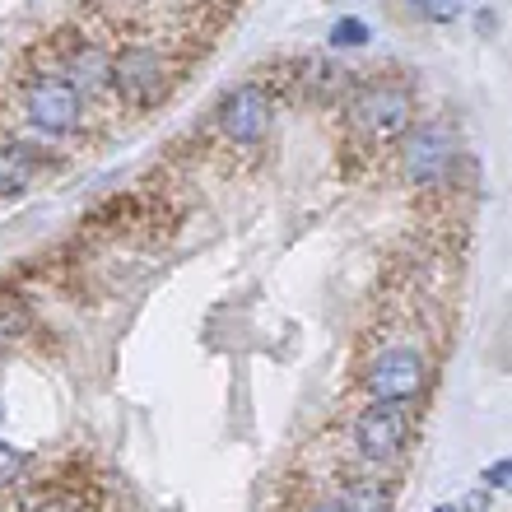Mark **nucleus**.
<instances>
[{
	"instance_id": "3",
	"label": "nucleus",
	"mask_w": 512,
	"mask_h": 512,
	"mask_svg": "<svg viewBox=\"0 0 512 512\" xmlns=\"http://www.w3.org/2000/svg\"><path fill=\"white\" fill-rule=\"evenodd\" d=\"M452 163H457V135L447 131L443 122H424L401 135V168L415 187H438V182H447Z\"/></svg>"
},
{
	"instance_id": "12",
	"label": "nucleus",
	"mask_w": 512,
	"mask_h": 512,
	"mask_svg": "<svg viewBox=\"0 0 512 512\" xmlns=\"http://www.w3.org/2000/svg\"><path fill=\"white\" fill-rule=\"evenodd\" d=\"M364 42H368V24H364V19L345 14V19H336V24H331V47H364Z\"/></svg>"
},
{
	"instance_id": "16",
	"label": "nucleus",
	"mask_w": 512,
	"mask_h": 512,
	"mask_svg": "<svg viewBox=\"0 0 512 512\" xmlns=\"http://www.w3.org/2000/svg\"><path fill=\"white\" fill-rule=\"evenodd\" d=\"M312 512H340V503L331 499V503H322V508H312Z\"/></svg>"
},
{
	"instance_id": "7",
	"label": "nucleus",
	"mask_w": 512,
	"mask_h": 512,
	"mask_svg": "<svg viewBox=\"0 0 512 512\" xmlns=\"http://www.w3.org/2000/svg\"><path fill=\"white\" fill-rule=\"evenodd\" d=\"M405 433H410V424H405V415L396 410V405H368L364 415L354 419V447H359V457L373 461V466H382V461L401 457L405 447Z\"/></svg>"
},
{
	"instance_id": "13",
	"label": "nucleus",
	"mask_w": 512,
	"mask_h": 512,
	"mask_svg": "<svg viewBox=\"0 0 512 512\" xmlns=\"http://www.w3.org/2000/svg\"><path fill=\"white\" fill-rule=\"evenodd\" d=\"M424 19H433V24H452L461 14V0H410Z\"/></svg>"
},
{
	"instance_id": "5",
	"label": "nucleus",
	"mask_w": 512,
	"mask_h": 512,
	"mask_svg": "<svg viewBox=\"0 0 512 512\" xmlns=\"http://www.w3.org/2000/svg\"><path fill=\"white\" fill-rule=\"evenodd\" d=\"M368 396L378 405H405L424 387V354L415 345H391L368 364Z\"/></svg>"
},
{
	"instance_id": "8",
	"label": "nucleus",
	"mask_w": 512,
	"mask_h": 512,
	"mask_svg": "<svg viewBox=\"0 0 512 512\" xmlns=\"http://www.w3.org/2000/svg\"><path fill=\"white\" fill-rule=\"evenodd\" d=\"M108 70H112V56H103L98 47H89V42H84L80 52L66 56V75H61V80H66L70 89H80V98H89L94 89H103V84H108Z\"/></svg>"
},
{
	"instance_id": "4",
	"label": "nucleus",
	"mask_w": 512,
	"mask_h": 512,
	"mask_svg": "<svg viewBox=\"0 0 512 512\" xmlns=\"http://www.w3.org/2000/svg\"><path fill=\"white\" fill-rule=\"evenodd\" d=\"M24 117L42 135H70L84 122V98L61 75H42L24 89Z\"/></svg>"
},
{
	"instance_id": "10",
	"label": "nucleus",
	"mask_w": 512,
	"mask_h": 512,
	"mask_svg": "<svg viewBox=\"0 0 512 512\" xmlns=\"http://www.w3.org/2000/svg\"><path fill=\"white\" fill-rule=\"evenodd\" d=\"M33 182V159L19 145H0V196H19Z\"/></svg>"
},
{
	"instance_id": "17",
	"label": "nucleus",
	"mask_w": 512,
	"mask_h": 512,
	"mask_svg": "<svg viewBox=\"0 0 512 512\" xmlns=\"http://www.w3.org/2000/svg\"><path fill=\"white\" fill-rule=\"evenodd\" d=\"M433 512H461V508H457V503H438V508H433Z\"/></svg>"
},
{
	"instance_id": "6",
	"label": "nucleus",
	"mask_w": 512,
	"mask_h": 512,
	"mask_svg": "<svg viewBox=\"0 0 512 512\" xmlns=\"http://www.w3.org/2000/svg\"><path fill=\"white\" fill-rule=\"evenodd\" d=\"M275 117V103L261 84H238L224 103H219V131L229 135L233 145H261Z\"/></svg>"
},
{
	"instance_id": "9",
	"label": "nucleus",
	"mask_w": 512,
	"mask_h": 512,
	"mask_svg": "<svg viewBox=\"0 0 512 512\" xmlns=\"http://www.w3.org/2000/svg\"><path fill=\"white\" fill-rule=\"evenodd\" d=\"M340 512H391V494L378 480H350L340 489Z\"/></svg>"
},
{
	"instance_id": "11",
	"label": "nucleus",
	"mask_w": 512,
	"mask_h": 512,
	"mask_svg": "<svg viewBox=\"0 0 512 512\" xmlns=\"http://www.w3.org/2000/svg\"><path fill=\"white\" fill-rule=\"evenodd\" d=\"M24 471H28V452L0 438V489L19 485V480H24Z\"/></svg>"
},
{
	"instance_id": "2",
	"label": "nucleus",
	"mask_w": 512,
	"mask_h": 512,
	"mask_svg": "<svg viewBox=\"0 0 512 512\" xmlns=\"http://www.w3.org/2000/svg\"><path fill=\"white\" fill-rule=\"evenodd\" d=\"M350 122L364 140H401L415 122V98L401 84H368L354 94Z\"/></svg>"
},
{
	"instance_id": "14",
	"label": "nucleus",
	"mask_w": 512,
	"mask_h": 512,
	"mask_svg": "<svg viewBox=\"0 0 512 512\" xmlns=\"http://www.w3.org/2000/svg\"><path fill=\"white\" fill-rule=\"evenodd\" d=\"M485 489H489V494H494V489H503V494H508V489H512V457H503V461H494V466H489V471H485Z\"/></svg>"
},
{
	"instance_id": "1",
	"label": "nucleus",
	"mask_w": 512,
	"mask_h": 512,
	"mask_svg": "<svg viewBox=\"0 0 512 512\" xmlns=\"http://www.w3.org/2000/svg\"><path fill=\"white\" fill-rule=\"evenodd\" d=\"M168 80H173L168 56L159 47H149V42H131V47H122V52L112 56L108 84L117 89V98H122L126 108H154L168 94Z\"/></svg>"
},
{
	"instance_id": "15",
	"label": "nucleus",
	"mask_w": 512,
	"mask_h": 512,
	"mask_svg": "<svg viewBox=\"0 0 512 512\" xmlns=\"http://www.w3.org/2000/svg\"><path fill=\"white\" fill-rule=\"evenodd\" d=\"M28 512H89L75 494H52V499H42V503H33Z\"/></svg>"
}]
</instances>
